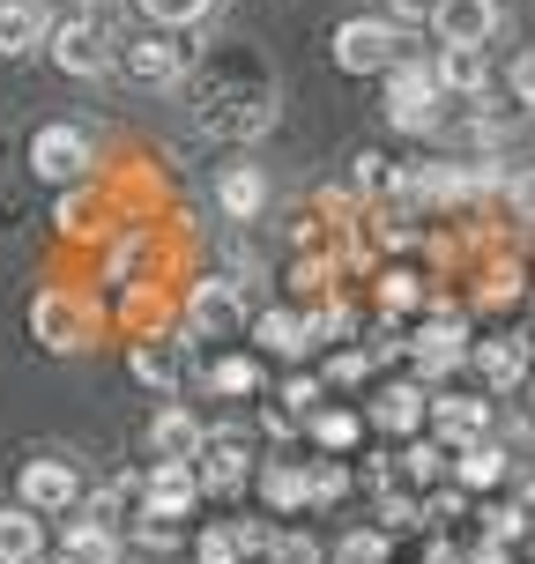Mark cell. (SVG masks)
Here are the masks:
<instances>
[{"label":"cell","mask_w":535,"mask_h":564,"mask_svg":"<svg viewBox=\"0 0 535 564\" xmlns=\"http://www.w3.org/2000/svg\"><path fill=\"white\" fill-rule=\"evenodd\" d=\"M113 67H127V83L141 89H171L186 75V45L164 30H135V37H113Z\"/></svg>","instance_id":"cell-1"},{"label":"cell","mask_w":535,"mask_h":564,"mask_svg":"<svg viewBox=\"0 0 535 564\" xmlns=\"http://www.w3.org/2000/svg\"><path fill=\"white\" fill-rule=\"evenodd\" d=\"M395 23H365V15H357V23H342L335 30V67H350V75H387V67H395Z\"/></svg>","instance_id":"cell-2"},{"label":"cell","mask_w":535,"mask_h":564,"mask_svg":"<svg viewBox=\"0 0 535 564\" xmlns=\"http://www.w3.org/2000/svg\"><path fill=\"white\" fill-rule=\"evenodd\" d=\"M387 105H395L402 134H424V127L439 119V83H431L424 67H409V59H395V67H387Z\"/></svg>","instance_id":"cell-3"},{"label":"cell","mask_w":535,"mask_h":564,"mask_svg":"<svg viewBox=\"0 0 535 564\" xmlns=\"http://www.w3.org/2000/svg\"><path fill=\"white\" fill-rule=\"evenodd\" d=\"M45 45H53V59L67 67V75H105V67H113V30H105V23H89V15L60 23L53 37H45Z\"/></svg>","instance_id":"cell-4"},{"label":"cell","mask_w":535,"mask_h":564,"mask_svg":"<svg viewBox=\"0 0 535 564\" xmlns=\"http://www.w3.org/2000/svg\"><path fill=\"white\" fill-rule=\"evenodd\" d=\"M30 164H38V178L67 186V178H83V171H89V141L75 134V127H38V141H30Z\"/></svg>","instance_id":"cell-5"},{"label":"cell","mask_w":535,"mask_h":564,"mask_svg":"<svg viewBox=\"0 0 535 564\" xmlns=\"http://www.w3.org/2000/svg\"><path fill=\"white\" fill-rule=\"evenodd\" d=\"M431 23L447 45H491L499 37V0H431Z\"/></svg>","instance_id":"cell-6"},{"label":"cell","mask_w":535,"mask_h":564,"mask_svg":"<svg viewBox=\"0 0 535 564\" xmlns=\"http://www.w3.org/2000/svg\"><path fill=\"white\" fill-rule=\"evenodd\" d=\"M53 37V8L45 0H0V59H23Z\"/></svg>","instance_id":"cell-7"},{"label":"cell","mask_w":535,"mask_h":564,"mask_svg":"<svg viewBox=\"0 0 535 564\" xmlns=\"http://www.w3.org/2000/svg\"><path fill=\"white\" fill-rule=\"evenodd\" d=\"M75 490H83V482H75L67 460H30V468H23V506L30 512H67V506H75Z\"/></svg>","instance_id":"cell-8"},{"label":"cell","mask_w":535,"mask_h":564,"mask_svg":"<svg viewBox=\"0 0 535 564\" xmlns=\"http://www.w3.org/2000/svg\"><path fill=\"white\" fill-rule=\"evenodd\" d=\"M45 535H38V512L30 506H0V564H38Z\"/></svg>","instance_id":"cell-9"},{"label":"cell","mask_w":535,"mask_h":564,"mask_svg":"<svg viewBox=\"0 0 535 564\" xmlns=\"http://www.w3.org/2000/svg\"><path fill=\"white\" fill-rule=\"evenodd\" d=\"M431 83H439V89H469V97H483V83H491V59H483V45H447Z\"/></svg>","instance_id":"cell-10"},{"label":"cell","mask_w":535,"mask_h":564,"mask_svg":"<svg viewBox=\"0 0 535 564\" xmlns=\"http://www.w3.org/2000/svg\"><path fill=\"white\" fill-rule=\"evenodd\" d=\"M186 327H194V335H224V327H238V297H231V282H201L194 305H186Z\"/></svg>","instance_id":"cell-11"},{"label":"cell","mask_w":535,"mask_h":564,"mask_svg":"<svg viewBox=\"0 0 535 564\" xmlns=\"http://www.w3.org/2000/svg\"><path fill=\"white\" fill-rule=\"evenodd\" d=\"M60 564H119V542L105 535L97 520H83V528L60 535Z\"/></svg>","instance_id":"cell-12"},{"label":"cell","mask_w":535,"mask_h":564,"mask_svg":"<svg viewBox=\"0 0 535 564\" xmlns=\"http://www.w3.org/2000/svg\"><path fill=\"white\" fill-rule=\"evenodd\" d=\"M38 335H45V349H75L83 341V312L67 297H38Z\"/></svg>","instance_id":"cell-13"},{"label":"cell","mask_w":535,"mask_h":564,"mask_svg":"<svg viewBox=\"0 0 535 564\" xmlns=\"http://www.w3.org/2000/svg\"><path fill=\"white\" fill-rule=\"evenodd\" d=\"M179 506H194V476H186V460H164L149 476V512H179Z\"/></svg>","instance_id":"cell-14"},{"label":"cell","mask_w":535,"mask_h":564,"mask_svg":"<svg viewBox=\"0 0 535 564\" xmlns=\"http://www.w3.org/2000/svg\"><path fill=\"white\" fill-rule=\"evenodd\" d=\"M216 194H224V208H231V216H254L268 186H260V171H246V164H238V171H224V186H216Z\"/></svg>","instance_id":"cell-15"},{"label":"cell","mask_w":535,"mask_h":564,"mask_svg":"<svg viewBox=\"0 0 535 564\" xmlns=\"http://www.w3.org/2000/svg\"><path fill=\"white\" fill-rule=\"evenodd\" d=\"M194 446H201L194 416H179V409H164V416H157V453H164V460H179V453H194Z\"/></svg>","instance_id":"cell-16"},{"label":"cell","mask_w":535,"mask_h":564,"mask_svg":"<svg viewBox=\"0 0 535 564\" xmlns=\"http://www.w3.org/2000/svg\"><path fill=\"white\" fill-rule=\"evenodd\" d=\"M216 0H141V15L149 23H164V30H186V23H201Z\"/></svg>","instance_id":"cell-17"},{"label":"cell","mask_w":535,"mask_h":564,"mask_svg":"<svg viewBox=\"0 0 535 564\" xmlns=\"http://www.w3.org/2000/svg\"><path fill=\"white\" fill-rule=\"evenodd\" d=\"M379 423H387V431H417V423H424V401L409 394V387H395V394H379Z\"/></svg>","instance_id":"cell-18"},{"label":"cell","mask_w":535,"mask_h":564,"mask_svg":"<svg viewBox=\"0 0 535 564\" xmlns=\"http://www.w3.org/2000/svg\"><path fill=\"white\" fill-rule=\"evenodd\" d=\"M506 476V453L499 446H469L461 453V482H499Z\"/></svg>","instance_id":"cell-19"},{"label":"cell","mask_w":535,"mask_h":564,"mask_svg":"<svg viewBox=\"0 0 535 564\" xmlns=\"http://www.w3.org/2000/svg\"><path fill=\"white\" fill-rule=\"evenodd\" d=\"M208 490H231V482H238V446H231V438H216V453H208Z\"/></svg>","instance_id":"cell-20"},{"label":"cell","mask_w":535,"mask_h":564,"mask_svg":"<svg viewBox=\"0 0 535 564\" xmlns=\"http://www.w3.org/2000/svg\"><path fill=\"white\" fill-rule=\"evenodd\" d=\"M477 423H483V409H477V401H439V431H453V438H469Z\"/></svg>","instance_id":"cell-21"},{"label":"cell","mask_w":535,"mask_h":564,"mask_svg":"<svg viewBox=\"0 0 535 564\" xmlns=\"http://www.w3.org/2000/svg\"><path fill=\"white\" fill-rule=\"evenodd\" d=\"M201 564H238V535L231 528H208L201 535Z\"/></svg>","instance_id":"cell-22"},{"label":"cell","mask_w":535,"mask_h":564,"mask_svg":"<svg viewBox=\"0 0 535 564\" xmlns=\"http://www.w3.org/2000/svg\"><path fill=\"white\" fill-rule=\"evenodd\" d=\"M483 371H491L499 387H513V379H521V349H506V341H499V349H483Z\"/></svg>","instance_id":"cell-23"},{"label":"cell","mask_w":535,"mask_h":564,"mask_svg":"<svg viewBox=\"0 0 535 564\" xmlns=\"http://www.w3.org/2000/svg\"><path fill=\"white\" fill-rule=\"evenodd\" d=\"M268 498H276L282 512H290L298 498H306V476H298V468H276V476H268Z\"/></svg>","instance_id":"cell-24"},{"label":"cell","mask_w":535,"mask_h":564,"mask_svg":"<svg viewBox=\"0 0 535 564\" xmlns=\"http://www.w3.org/2000/svg\"><path fill=\"white\" fill-rule=\"evenodd\" d=\"M453 357H461V341H453V327H439V335L424 341V365H431V371H447Z\"/></svg>","instance_id":"cell-25"},{"label":"cell","mask_w":535,"mask_h":564,"mask_svg":"<svg viewBox=\"0 0 535 564\" xmlns=\"http://www.w3.org/2000/svg\"><path fill=\"white\" fill-rule=\"evenodd\" d=\"M260 335L276 341V349H306V341H298V319H282V312H276V319H268V327H260Z\"/></svg>","instance_id":"cell-26"},{"label":"cell","mask_w":535,"mask_h":564,"mask_svg":"<svg viewBox=\"0 0 535 564\" xmlns=\"http://www.w3.org/2000/svg\"><path fill=\"white\" fill-rule=\"evenodd\" d=\"M342 564H379V542H372V535H350V542H342Z\"/></svg>","instance_id":"cell-27"},{"label":"cell","mask_w":535,"mask_h":564,"mask_svg":"<svg viewBox=\"0 0 535 564\" xmlns=\"http://www.w3.org/2000/svg\"><path fill=\"white\" fill-rule=\"evenodd\" d=\"M513 89H521V105H535V53L513 59Z\"/></svg>","instance_id":"cell-28"},{"label":"cell","mask_w":535,"mask_h":564,"mask_svg":"<svg viewBox=\"0 0 535 564\" xmlns=\"http://www.w3.org/2000/svg\"><path fill=\"white\" fill-rule=\"evenodd\" d=\"M320 438H328V446H350V438H357V423H350V416H320Z\"/></svg>","instance_id":"cell-29"},{"label":"cell","mask_w":535,"mask_h":564,"mask_svg":"<svg viewBox=\"0 0 535 564\" xmlns=\"http://www.w3.org/2000/svg\"><path fill=\"white\" fill-rule=\"evenodd\" d=\"M387 15H395V23H424V15H431V0H387Z\"/></svg>","instance_id":"cell-30"},{"label":"cell","mask_w":535,"mask_h":564,"mask_svg":"<svg viewBox=\"0 0 535 564\" xmlns=\"http://www.w3.org/2000/svg\"><path fill=\"white\" fill-rule=\"evenodd\" d=\"M216 387H224V394H238V387H254V371H246V365H224V371H216Z\"/></svg>","instance_id":"cell-31"},{"label":"cell","mask_w":535,"mask_h":564,"mask_svg":"<svg viewBox=\"0 0 535 564\" xmlns=\"http://www.w3.org/2000/svg\"><path fill=\"white\" fill-rule=\"evenodd\" d=\"M521 520H535V490H528V506H521Z\"/></svg>","instance_id":"cell-32"}]
</instances>
